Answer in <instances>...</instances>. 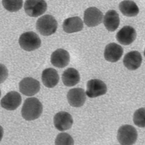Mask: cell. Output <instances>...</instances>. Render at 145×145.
I'll return each instance as SVG.
<instances>
[{
  "label": "cell",
  "mask_w": 145,
  "mask_h": 145,
  "mask_svg": "<svg viewBox=\"0 0 145 145\" xmlns=\"http://www.w3.org/2000/svg\"><path fill=\"white\" fill-rule=\"evenodd\" d=\"M42 80L44 85L47 88H53L59 82V74L54 69H46L42 72Z\"/></svg>",
  "instance_id": "2e32d148"
},
{
  "label": "cell",
  "mask_w": 145,
  "mask_h": 145,
  "mask_svg": "<svg viewBox=\"0 0 145 145\" xmlns=\"http://www.w3.org/2000/svg\"><path fill=\"white\" fill-rule=\"evenodd\" d=\"M47 5L44 1H26L24 10L29 16L37 17L44 14L47 10Z\"/></svg>",
  "instance_id": "5b68a950"
},
{
  "label": "cell",
  "mask_w": 145,
  "mask_h": 145,
  "mask_svg": "<svg viewBox=\"0 0 145 145\" xmlns=\"http://www.w3.org/2000/svg\"><path fill=\"white\" fill-rule=\"evenodd\" d=\"M4 135V129L2 126L0 125V142L1 141Z\"/></svg>",
  "instance_id": "d4e9b609"
},
{
  "label": "cell",
  "mask_w": 145,
  "mask_h": 145,
  "mask_svg": "<svg viewBox=\"0 0 145 145\" xmlns=\"http://www.w3.org/2000/svg\"><path fill=\"white\" fill-rule=\"evenodd\" d=\"M120 23L119 16L116 11L110 10L106 13L103 19V23L108 31H115L118 27Z\"/></svg>",
  "instance_id": "ac0fdd59"
},
{
  "label": "cell",
  "mask_w": 145,
  "mask_h": 145,
  "mask_svg": "<svg viewBox=\"0 0 145 145\" xmlns=\"http://www.w3.org/2000/svg\"><path fill=\"white\" fill-rule=\"evenodd\" d=\"M1 90H0V97H1Z\"/></svg>",
  "instance_id": "484cf974"
},
{
  "label": "cell",
  "mask_w": 145,
  "mask_h": 145,
  "mask_svg": "<svg viewBox=\"0 0 145 145\" xmlns=\"http://www.w3.org/2000/svg\"><path fill=\"white\" fill-rule=\"evenodd\" d=\"M103 15L96 7H91L86 10L84 14V22L89 27L98 26L102 22Z\"/></svg>",
  "instance_id": "ba28073f"
},
{
  "label": "cell",
  "mask_w": 145,
  "mask_h": 145,
  "mask_svg": "<svg viewBox=\"0 0 145 145\" xmlns=\"http://www.w3.org/2000/svg\"><path fill=\"white\" fill-rule=\"evenodd\" d=\"M73 123L72 115L66 112H59L54 116V124L55 127L60 131L69 129Z\"/></svg>",
  "instance_id": "30bf717a"
},
{
  "label": "cell",
  "mask_w": 145,
  "mask_h": 145,
  "mask_svg": "<svg viewBox=\"0 0 145 145\" xmlns=\"http://www.w3.org/2000/svg\"><path fill=\"white\" fill-rule=\"evenodd\" d=\"M69 104L74 107H80L84 104L86 94L84 90L81 88H74L69 90L67 95Z\"/></svg>",
  "instance_id": "8fae6325"
},
{
  "label": "cell",
  "mask_w": 145,
  "mask_h": 145,
  "mask_svg": "<svg viewBox=\"0 0 145 145\" xmlns=\"http://www.w3.org/2000/svg\"><path fill=\"white\" fill-rule=\"evenodd\" d=\"M123 53V50L120 45L116 43H110L105 48L104 57L108 61L116 62L120 59Z\"/></svg>",
  "instance_id": "5bb4252c"
},
{
  "label": "cell",
  "mask_w": 145,
  "mask_h": 145,
  "mask_svg": "<svg viewBox=\"0 0 145 145\" xmlns=\"http://www.w3.org/2000/svg\"><path fill=\"white\" fill-rule=\"evenodd\" d=\"M22 1H9L4 0L2 4L5 9L10 12H16L22 7Z\"/></svg>",
  "instance_id": "44dd1931"
},
{
  "label": "cell",
  "mask_w": 145,
  "mask_h": 145,
  "mask_svg": "<svg viewBox=\"0 0 145 145\" xmlns=\"http://www.w3.org/2000/svg\"><path fill=\"white\" fill-rule=\"evenodd\" d=\"M43 109V105L39 99L35 97L27 98L22 108V116L27 121L35 120L40 117Z\"/></svg>",
  "instance_id": "6da1fadb"
},
{
  "label": "cell",
  "mask_w": 145,
  "mask_h": 145,
  "mask_svg": "<svg viewBox=\"0 0 145 145\" xmlns=\"http://www.w3.org/2000/svg\"><path fill=\"white\" fill-rule=\"evenodd\" d=\"M22 98L21 95L16 91L8 92L1 101V105L5 109L9 111L16 109L21 105Z\"/></svg>",
  "instance_id": "9c48e42d"
},
{
  "label": "cell",
  "mask_w": 145,
  "mask_h": 145,
  "mask_svg": "<svg viewBox=\"0 0 145 145\" xmlns=\"http://www.w3.org/2000/svg\"><path fill=\"white\" fill-rule=\"evenodd\" d=\"M70 58V55L68 51L63 49H59L52 54L51 62L56 67L63 68L68 65Z\"/></svg>",
  "instance_id": "4fadbf2b"
},
{
  "label": "cell",
  "mask_w": 145,
  "mask_h": 145,
  "mask_svg": "<svg viewBox=\"0 0 145 145\" xmlns=\"http://www.w3.org/2000/svg\"><path fill=\"white\" fill-rule=\"evenodd\" d=\"M62 79L64 85L71 87L79 83L80 80V75L78 70L73 68H69L63 72Z\"/></svg>",
  "instance_id": "d6986e66"
},
{
  "label": "cell",
  "mask_w": 145,
  "mask_h": 145,
  "mask_svg": "<svg viewBox=\"0 0 145 145\" xmlns=\"http://www.w3.org/2000/svg\"><path fill=\"white\" fill-rule=\"evenodd\" d=\"M119 9L123 15L127 17L136 16L139 12L138 6L135 2L131 1H124L120 2Z\"/></svg>",
  "instance_id": "ffe728a7"
},
{
  "label": "cell",
  "mask_w": 145,
  "mask_h": 145,
  "mask_svg": "<svg viewBox=\"0 0 145 145\" xmlns=\"http://www.w3.org/2000/svg\"><path fill=\"white\" fill-rule=\"evenodd\" d=\"M145 108H139L137 110L133 116L134 123L139 127L144 128L145 126Z\"/></svg>",
  "instance_id": "603a6c76"
},
{
  "label": "cell",
  "mask_w": 145,
  "mask_h": 145,
  "mask_svg": "<svg viewBox=\"0 0 145 145\" xmlns=\"http://www.w3.org/2000/svg\"><path fill=\"white\" fill-rule=\"evenodd\" d=\"M137 138V132L134 126L125 125L119 129L117 139L121 145H132Z\"/></svg>",
  "instance_id": "3957f363"
},
{
  "label": "cell",
  "mask_w": 145,
  "mask_h": 145,
  "mask_svg": "<svg viewBox=\"0 0 145 145\" xmlns=\"http://www.w3.org/2000/svg\"><path fill=\"white\" fill-rule=\"evenodd\" d=\"M107 91L106 85L99 79H92L88 81L86 95L90 98H95L105 95Z\"/></svg>",
  "instance_id": "52a82bcc"
},
{
  "label": "cell",
  "mask_w": 145,
  "mask_h": 145,
  "mask_svg": "<svg viewBox=\"0 0 145 145\" xmlns=\"http://www.w3.org/2000/svg\"><path fill=\"white\" fill-rule=\"evenodd\" d=\"M137 37V33L135 29L129 26L124 27L116 35L117 40L121 44L129 45L133 43Z\"/></svg>",
  "instance_id": "7c38bea8"
},
{
  "label": "cell",
  "mask_w": 145,
  "mask_h": 145,
  "mask_svg": "<svg viewBox=\"0 0 145 145\" xmlns=\"http://www.w3.org/2000/svg\"><path fill=\"white\" fill-rule=\"evenodd\" d=\"M8 70L4 64L0 63V84L4 83L8 78Z\"/></svg>",
  "instance_id": "cb8c5ba5"
},
{
  "label": "cell",
  "mask_w": 145,
  "mask_h": 145,
  "mask_svg": "<svg viewBox=\"0 0 145 145\" xmlns=\"http://www.w3.org/2000/svg\"><path fill=\"white\" fill-rule=\"evenodd\" d=\"M56 145H74V140L70 135L65 132L57 135L55 140Z\"/></svg>",
  "instance_id": "7402d4cb"
},
{
  "label": "cell",
  "mask_w": 145,
  "mask_h": 145,
  "mask_svg": "<svg viewBox=\"0 0 145 145\" xmlns=\"http://www.w3.org/2000/svg\"><path fill=\"white\" fill-rule=\"evenodd\" d=\"M83 22L78 17H74L66 19L63 24L64 32L67 33H77L83 29Z\"/></svg>",
  "instance_id": "e0dca14e"
},
{
  "label": "cell",
  "mask_w": 145,
  "mask_h": 145,
  "mask_svg": "<svg viewBox=\"0 0 145 145\" xmlns=\"http://www.w3.org/2000/svg\"><path fill=\"white\" fill-rule=\"evenodd\" d=\"M57 22L53 16L46 15L40 18L36 23L38 32L44 36H50L56 33L57 28Z\"/></svg>",
  "instance_id": "7a4b0ae2"
},
{
  "label": "cell",
  "mask_w": 145,
  "mask_h": 145,
  "mask_svg": "<svg viewBox=\"0 0 145 145\" xmlns=\"http://www.w3.org/2000/svg\"><path fill=\"white\" fill-rule=\"evenodd\" d=\"M19 43L22 49L30 52L39 49L41 45V41L37 34L33 32H29L21 35Z\"/></svg>",
  "instance_id": "277c9868"
},
{
  "label": "cell",
  "mask_w": 145,
  "mask_h": 145,
  "mask_svg": "<svg viewBox=\"0 0 145 145\" xmlns=\"http://www.w3.org/2000/svg\"><path fill=\"white\" fill-rule=\"evenodd\" d=\"M20 92L27 96H33L39 91L40 82L37 80L30 77L24 78L19 84Z\"/></svg>",
  "instance_id": "8992f818"
},
{
  "label": "cell",
  "mask_w": 145,
  "mask_h": 145,
  "mask_svg": "<svg viewBox=\"0 0 145 145\" xmlns=\"http://www.w3.org/2000/svg\"><path fill=\"white\" fill-rule=\"evenodd\" d=\"M142 62L141 55L137 51H133L127 53L123 60L125 67L130 70H136L140 67Z\"/></svg>",
  "instance_id": "9a60e30c"
}]
</instances>
